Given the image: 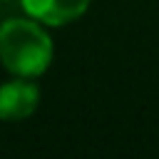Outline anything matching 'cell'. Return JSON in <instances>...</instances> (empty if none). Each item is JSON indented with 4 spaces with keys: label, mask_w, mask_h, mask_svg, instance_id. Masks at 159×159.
Segmentation results:
<instances>
[{
    "label": "cell",
    "mask_w": 159,
    "mask_h": 159,
    "mask_svg": "<svg viewBox=\"0 0 159 159\" xmlns=\"http://www.w3.org/2000/svg\"><path fill=\"white\" fill-rule=\"evenodd\" d=\"M52 57L50 37L30 20H7L0 27V60L2 65L20 75L32 77L40 75Z\"/></svg>",
    "instance_id": "1"
},
{
    "label": "cell",
    "mask_w": 159,
    "mask_h": 159,
    "mask_svg": "<svg viewBox=\"0 0 159 159\" xmlns=\"http://www.w3.org/2000/svg\"><path fill=\"white\" fill-rule=\"evenodd\" d=\"M37 87L30 82H7L0 87V119H22L37 107Z\"/></svg>",
    "instance_id": "2"
},
{
    "label": "cell",
    "mask_w": 159,
    "mask_h": 159,
    "mask_svg": "<svg viewBox=\"0 0 159 159\" xmlns=\"http://www.w3.org/2000/svg\"><path fill=\"white\" fill-rule=\"evenodd\" d=\"M89 0H22V7L47 25H65L87 10Z\"/></svg>",
    "instance_id": "3"
}]
</instances>
